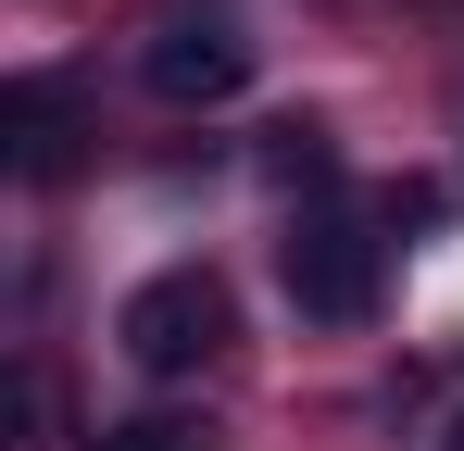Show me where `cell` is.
<instances>
[{
  "label": "cell",
  "mask_w": 464,
  "mask_h": 451,
  "mask_svg": "<svg viewBox=\"0 0 464 451\" xmlns=\"http://www.w3.org/2000/svg\"><path fill=\"white\" fill-rule=\"evenodd\" d=\"M113 339H126V364H139V376H201L214 351H227V276H201V264L139 276L126 313H113Z\"/></svg>",
  "instance_id": "cell-1"
},
{
  "label": "cell",
  "mask_w": 464,
  "mask_h": 451,
  "mask_svg": "<svg viewBox=\"0 0 464 451\" xmlns=\"http://www.w3.org/2000/svg\"><path fill=\"white\" fill-rule=\"evenodd\" d=\"M289 301H302L314 326H364L377 313V238H364L352 201H314L289 226Z\"/></svg>",
  "instance_id": "cell-2"
},
{
  "label": "cell",
  "mask_w": 464,
  "mask_h": 451,
  "mask_svg": "<svg viewBox=\"0 0 464 451\" xmlns=\"http://www.w3.org/2000/svg\"><path fill=\"white\" fill-rule=\"evenodd\" d=\"M139 75H151V101H238L251 88V38L227 13H176V25H151Z\"/></svg>",
  "instance_id": "cell-3"
},
{
  "label": "cell",
  "mask_w": 464,
  "mask_h": 451,
  "mask_svg": "<svg viewBox=\"0 0 464 451\" xmlns=\"http://www.w3.org/2000/svg\"><path fill=\"white\" fill-rule=\"evenodd\" d=\"M63 150H76V88L25 75L13 88V176H63Z\"/></svg>",
  "instance_id": "cell-4"
},
{
  "label": "cell",
  "mask_w": 464,
  "mask_h": 451,
  "mask_svg": "<svg viewBox=\"0 0 464 451\" xmlns=\"http://www.w3.org/2000/svg\"><path fill=\"white\" fill-rule=\"evenodd\" d=\"M88 451H214L201 427H176V414H139V427H101Z\"/></svg>",
  "instance_id": "cell-5"
},
{
  "label": "cell",
  "mask_w": 464,
  "mask_h": 451,
  "mask_svg": "<svg viewBox=\"0 0 464 451\" xmlns=\"http://www.w3.org/2000/svg\"><path fill=\"white\" fill-rule=\"evenodd\" d=\"M440 451H464V427H452V439H440Z\"/></svg>",
  "instance_id": "cell-6"
}]
</instances>
